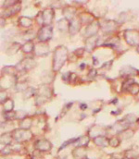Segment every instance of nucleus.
<instances>
[{
    "instance_id": "obj_1",
    "label": "nucleus",
    "mask_w": 139,
    "mask_h": 159,
    "mask_svg": "<svg viewBox=\"0 0 139 159\" xmlns=\"http://www.w3.org/2000/svg\"><path fill=\"white\" fill-rule=\"evenodd\" d=\"M68 58V50L65 46L59 45L54 51L53 56V70L54 71H59L65 64Z\"/></svg>"
},
{
    "instance_id": "obj_2",
    "label": "nucleus",
    "mask_w": 139,
    "mask_h": 159,
    "mask_svg": "<svg viewBox=\"0 0 139 159\" xmlns=\"http://www.w3.org/2000/svg\"><path fill=\"white\" fill-rule=\"evenodd\" d=\"M36 98H35V103L37 106H40L44 103L47 102L51 95H52V89L49 88L47 85H42L39 90H37L36 93Z\"/></svg>"
},
{
    "instance_id": "obj_3",
    "label": "nucleus",
    "mask_w": 139,
    "mask_h": 159,
    "mask_svg": "<svg viewBox=\"0 0 139 159\" xmlns=\"http://www.w3.org/2000/svg\"><path fill=\"white\" fill-rule=\"evenodd\" d=\"M12 137L13 139L18 143H23L30 141L33 137L32 132H30L28 129H17L12 131Z\"/></svg>"
},
{
    "instance_id": "obj_4",
    "label": "nucleus",
    "mask_w": 139,
    "mask_h": 159,
    "mask_svg": "<svg viewBox=\"0 0 139 159\" xmlns=\"http://www.w3.org/2000/svg\"><path fill=\"white\" fill-rule=\"evenodd\" d=\"M123 37L126 43L132 46L139 44V32L137 30H126L123 33Z\"/></svg>"
},
{
    "instance_id": "obj_5",
    "label": "nucleus",
    "mask_w": 139,
    "mask_h": 159,
    "mask_svg": "<svg viewBox=\"0 0 139 159\" xmlns=\"http://www.w3.org/2000/svg\"><path fill=\"white\" fill-rule=\"evenodd\" d=\"M53 35V29L50 25H44L37 34V38L42 43H46Z\"/></svg>"
},
{
    "instance_id": "obj_6",
    "label": "nucleus",
    "mask_w": 139,
    "mask_h": 159,
    "mask_svg": "<svg viewBox=\"0 0 139 159\" xmlns=\"http://www.w3.org/2000/svg\"><path fill=\"white\" fill-rule=\"evenodd\" d=\"M39 17L41 18V23L44 25H50L54 18V10L52 8H46L44 11L40 12Z\"/></svg>"
},
{
    "instance_id": "obj_7",
    "label": "nucleus",
    "mask_w": 139,
    "mask_h": 159,
    "mask_svg": "<svg viewBox=\"0 0 139 159\" xmlns=\"http://www.w3.org/2000/svg\"><path fill=\"white\" fill-rule=\"evenodd\" d=\"M35 66V62L33 58L27 57L23 60H21L18 65L16 70H19L20 71H27L31 69H33Z\"/></svg>"
},
{
    "instance_id": "obj_8",
    "label": "nucleus",
    "mask_w": 139,
    "mask_h": 159,
    "mask_svg": "<svg viewBox=\"0 0 139 159\" xmlns=\"http://www.w3.org/2000/svg\"><path fill=\"white\" fill-rule=\"evenodd\" d=\"M49 52V46L46 43H38L36 44H35V50L34 53L35 56L38 57H45L48 54Z\"/></svg>"
},
{
    "instance_id": "obj_9",
    "label": "nucleus",
    "mask_w": 139,
    "mask_h": 159,
    "mask_svg": "<svg viewBox=\"0 0 139 159\" xmlns=\"http://www.w3.org/2000/svg\"><path fill=\"white\" fill-rule=\"evenodd\" d=\"M100 29L104 34H111L117 29V22L114 20H106L100 23Z\"/></svg>"
},
{
    "instance_id": "obj_10",
    "label": "nucleus",
    "mask_w": 139,
    "mask_h": 159,
    "mask_svg": "<svg viewBox=\"0 0 139 159\" xmlns=\"http://www.w3.org/2000/svg\"><path fill=\"white\" fill-rule=\"evenodd\" d=\"M99 30H100V23L98 21H93L92 23H90L89 25L86 26L85 35L86 36V38L93 37L97 34V32Z\"/></svg>"
},
{
    "instance_id": "obj_11",
    "label": "nucleus",
    "mask_w": 139,
    "mask_h": 159,
    "mask_svg": "<svg viewBox=\"0 0 139 159\" xmlns=\"http://www.w3.org/2000/svg\"><path fill=\"white\" fill-rule=\"evenodd\" d=\"M35 147L39 150V151H42V152H47V151H50L51 148H52V144L51 143L46 140V139H41V140H38L35 142Z\"/></svg>"
},
{
    "instance_id": "obj_12",
    "label": "nucleus",
    "mask_w": 139,
    "mask_h": 159,
    "mask_svg": "<svg viewBox=\"0 0 139 159\" xmlns=\"http://www.w3.org/2000/svg\"><path fill=\"white\" fill-rule=\"evenodd\" d=\"M21 10V3L19 2H14L11 6L6 7L4 10V16L6 17H10L16 13H18Z\"/></svg>"
},
{
    "instance_id": "obj_13",
    "label": "nucleus",
    "mask_w": 139,
    "mask_h": 159,
    "mask_svg": "<svg viewBox=\"0 0 139 159\" xmlns=\"http://www.w3.org/2000/svg\"><path fill=\"white\" fill-rule=\"evenodd\" d=\"M81 25H82V22H81L80 19L74 18V19L71 20H70V29H69L70 34H75L77 32H79V30L81 29Z\"/></svg>"
},
{
    "instance_id": "obj_14",
    "label": "nucleus",
    "mask_w": 139,
    "mask_h": 159,
    "mask_svg": "<svg viewBox=\"0 0 139 159\" xmlns=\"http://www.w3.org/2000/svg\"><path fill=\"white\" fill-rule=\"evenodd\" d=\"M120 73H121L122 76H137L139 72L138 70H136L135 68L127 66V67H123L121 70Z\"/></svg>"
},
{
    "instance_id": "obj_15",
    "label": "nucleus",
    "mask_w": 139,
    "mask_h": 159,
    "mask_svg": "<svg viewBox=\"0 0 139 159\" xmlns=\"http://www.w3.org/2000/svg\"><path fill=\"white\" fill-rule=\"evenodd\" d=\"M89 141H90V138L88 135H83V136H80L79 138L75 139L74 144L77 147H85L89 143Z\"/></svg>"
},
{
    "instance_id": "obj_16",
    "label": "nucleus",
    "mask_w": 139,
    "mask_h": 159,
    "mask_svg": "<svg viewBox=\"0 0 139 159\" xmlns=\"http://www.w3.org/2000/svg\"><path fill=\"white\" fill-rule=\"evenodd\" d=\"M94 143L97 145V146H100V147H106L109 144V140L102 135V136H97L95 138H94Z\"/></svg>"
},
{
    "instance_id": "obj_17",
    "label": "nucleus",
    "mask_w": 139,
    "mask_h": 159,
    "mask_svg": "<svg viewBox=\"0 0 139 159\" xmlns=\"http://www.w3.org/2000/svg\"><path fill=\"white\" fill-rule=\"evenodd\" d=\"M58 28L61 31V32H66L69 31L70 29V21L67 19H61L60 20H58Z\"/></svg>"
},
{
    "instance_id": "obj_18",
    "label": "nucleus",
    "mask_w": 139,
    "mask_h": 159,
    "mask_svg": "<svg viewBox=\"0 0 139 159\" xmlns=\"http://www.w3.org/2000/svg\"><path fill=\"white\" fill-rule=\"evenodd\" d=\"M63 14L65 16V19H67V20H69V19L72 20V19L75 18L74 16L76 14V9L73 8V7H66V8L63 9Z\"/></svg>"
},
{
    "instance_id": "obj_19",
    "label": "nucleus",
    "mask_w": 139,
    "mask_h": 159,
    "mask_svg": "<svg viewBox=\"0 0 139 159\" xmlns=\"http://www.w3.org/2000/svg\"><path fill=\"white\" fill-rule=\"evenodd\" d=\"M19 23L21 26H22L24 28H28L33 25V20L29 17H20Z\"/></svg>"
},
{
    "instance_id": "obj_20",
    "label": "nucleus",
    "mask_w": 139,
    "mask_h": 159,
    "mask_svg": "<svg viewBox=\"0 0 139 159\" xmlns=\"http://www.w3.org/2000/svg\"><path fill=\"white\" fill-rule=\"evenodd\" d=\"M3 111L4 113H7V112H11L13 110V107H14V103L11 99L7 98L3 104Z\"/></svg>"
},
{
    "instance_id": "obj_21",
    "label": "nucleus",
    "mask_w": 139,
    "mask_h": 159,
    "mask_svg": "<svg viewBox=\"0 0 139 159\" xmlns=\"http://www.w3.org/2000/svg\"><path fill=\"white\" fill-rule=\"evenodd\" d=\"M79 19H80L82 23H86L87 25H89L90 23H92L94 21V17L90 13H83V14H81Z\"/></svg>"
},
{
    "instance_id": "obj_22",
    "label": "nucleus",
    "mask_w": 139,
    "mask_h": 159,
    "mask_svg": "<svg viewBox=\"0 0 139 159\" xmlns=\"http://www.w3.org/2000/svg\"><path fill=\"white\" fill-rule=\"evenodd\" d=\"M32 124H33V120L30 118H25V119H21L20 121V129H28L32 127Z\"/></svg>"
},
{
    "instance_id": "obj_23",
    "label": "nucleus",
    "mask_w": 139,
    "mask_h": 159,
    "mask_svg": "<svg viewBox=\"0 0 139 159\" xmlns=\"http://www.w3.org/2000/svg\"><path fill=\"white\" fill-rule=\"evenodd\" d=\"M96 42H97V38H95V36L86 38V47L87 48L88 51H91V50L94 49V47L96 45Z\"/></svg>"
},
{
    "instance_id": "obj_24",
    "label": "nucleus",
    "mask_w": 139,
    "mask_h": 159,
    "mask_svg": "<svg viewBox=\"0 0 139 159\" xmlns=\"http://www.w3.org/2000/svg\"><path fill=\"white\" fill-rule=\"evenodd\" d=\"M21 50L24 53H32L35 50V44L32 41H28L26 42L22 46H21Z\"/></svg>"
},
{
    "instance_id": "obj_25",
    "label": "nucleus",
    "mask_w": 139,
    "mask_h": 159,
    "mask_svg": "<svg viewBox=\"0 0 139 159\" xmlns=\"http://www.w3.org/2000/svg\"><path fill=\"white\" fill-rule=\"evenodd\" d=\"M73 153H77V156H74L76 159H86V153L85 147H77Z\"/></svg>"
},
{
    "instance_id": "obj_26",
    "label": "nucleus",
    "mask_w": 139,
    "mask_h": 159,
    "mask_svg": "<svg viewBox=\"0 0 139 159\" xmlns=\"http://www.w3.org/2000/svg\"><path fill=\"white\" fill-rule=\"evenodd\" d=\"M12 134L11 133H4L1 135L0 139H1V143H4L5 146L7 145H9L10 143H11V140H12Z\"/></svg>"
},
{
    "instance_id": "obj_27",
    "label": "nucleus",
    "mask_w": 139,
    "mask_h": 159,
    "mask_svg": "<svg viewBox=\"0 0 139 159\" xmlns=\"http://www.w3.org/2000/svg\"><path fill=\"white\" fill-rule=\"evenodd\" d=\"M120 135L122 136L123 139H129L134 135V130L130 129H126L123 131L120 132Z\"/></svg>"
},
{
    "instance_id": "obj_28",
    "label": "nucleus",
    "mask_w": 139,
    "mask_h": 159,
    "mask_svg": "<svg viewBox=\"0 0 139 159\" xmlns=\"http://www.w3.org/2000/svg\"><path fill=\"white\" fill-rule=\"evenodd\" d=\"M128 92L131 93V94H133V95H136V94H137L139 93V84L138 83H137V82H134L129 88H128Z\"/></svg>"
},
{
    "instance_id": "obj_29",
    "label": "nucleus",
    "mask_w": 139,
    "mask_h": 159,
    "mask_svg": "<svg viewBox=\"0 0 139 159\" xmlns=\"http://www.w3.org/2000/svg\"><path fill=\"white\" fill-rule=\"evenodd\" d=\"M120 139L118 137H112L109 139V145L112 147H118L120 145Z\"/></svg>"
},
{
    "instance_id": "obj_30",
    "label": "nucleus",
    "mask_w": 139,
    "mask_h": 159,
    "mask_svg": "<svg viewBox=\"0 0 139 159\" xmlns=\"http://www.w3.org/2000/svg\"><path fill=\"white\" fill-rule=\"evenodd\" d=\"M35 93H37V91H35V89L29 87V88H27V90L24 92V93H25V97H27V98L32 97Z\"/></svg>"
},
{
    "instance_id": "obj_31",
    "label": "nucleus",
    "mask_w": 139,
    "mask_h": 159,
    "mask_svg": "<svg viewBox=\"0 0 139 159\" xmlns=\"http://www.w3.org/2000/svg\"><path fill=\"white\" fill-rule=\"evenodd\" d=\"M4 117L7 120H12V119H16V112L11 111V112H7V113H4Z\"/></svg>"
},
{
    "instance_id": "obj_32",
    "label": "nucleus",
    "mask_w": 139,
    "mask_h": 159,
    "mask_svg": "<svg viewBox=\"0 0 139 159\" xmlns=\"http://www.w3.org/2000/svg\"><path fill=\"white\" fill-rule=\"evenodd\" d=\"M135 81H134V80L133 79H128L127 80H125L123 83V90H128V88L134 83Z\"/></svg>"
},
{
    "instance_id": "obj_33",
    "label": "nucleus",
    "mask_w": 139,
    "mask_h": 159,
    "mask_svg": "<svg viewBox=\"0 0 139 159\" xmlns=\"http://www.w3.org/2000/svg\"><path fill=\"white\" fill-rule=\"evenodd\" d=\"M26 118V113L24 111H17L16 112V119H23Z\"/></svg>"
},
{
    "instance_id": "obj_34",
    "label": "nucleus",
    "mask_w": 139,
    "mask_h": 159,
    "mask_svg": "<svg viewBox=\"0 0 139 159\" xmlns=\"http://www.w3.org/2000/svg\"><path fill=\"white\" fill-rule=\"evenodd\" d=\"M17 89H19V91H26L27 90V86L24 82H19L17 84Z\"/></svg>"
},
{
    "instance_id": "obj_35",
    "label": "nucleus",
    "mask_w": 139,
    "mask_h": 159,
    "mask_svg": "<svg viewBox=\"0 0 139 159\" xmlns=\"http://www.w3.org/2000/svg\"><path fill=\"white\" fill-rule=\"evenodd\" d=\"M97 75V72H96V70L95 69H91L88 72V77L89 78H95V76Z\"/></svg>"
},
{
    "instance_id": "obj_36",
    "label": "nucleus",
    "mask_w": 139,
    "mask_h": 159,
    "mask_svg": "<svg viewBox=\"0 0 139 159\" xmlns=\"http://www.w3.org/2000/svg\"><path fill=\"white\" fill-rule=\"evenodd\" d=\"M10 152H11V147H10L9 145H7V146H5V148L2 150V155H3V154H4V155H8Z\"/></svg>"
},
{
    "instance_id": "obj_37",
    "label": "nucleus",
    "mask_w": 139,
    "mask_h": 159,
    "mask_svg": "<svg viewBox=\"0 0 139 159\" xmlns=\"http://www.w3.org/2000/svg\"><path fill=\"white\" fill-rule=\"evenodd\" d=\"M112 62H113L112 60H109V62H105V63L102 65L101 68H102V69H107V70H108V69H110V67H111V65H112Z\"/></svg>"
},
{
    "instance_id": "obj_38",
    "label": "nucleus",
    "mask_w": 139,
    "mask_h": 159,
    "mask_svg": "<svg viewBox=\"0 0 139 159\" xmlns=\"http://www.w3.org/2000/svg\"><path fill=\"white\" fill-rule=\"evenodd\" d=\"M80 107H81L82 109H86V108L87 107V106H86V105H85V104H82V106H81Z\"/></svg>"
},
{
    "instance_id": "obj_39",
    "label": "nucleus",
    "mask_w": 139,
    "mask_h": 159,
    "mask_svg": "<svg viewBox=\"0 0 139 159\" xmlns=\"http://www.w3.org/2000/svg\"><path fill=\"white\" fill-rule=\"evenodd\" d=\"M93 59H94V65H96V64H97V63H98V62H97V61H96V60H97V59H96V58H95V57H93Z\"/></svg>"
},
{
    "instance_id": "obj_40",
    "label": "nucleus",
    "mask_w": 139,
    "mask_h": 159,
    "mask_svg": "<svg viewBox=\"0 0 139 159\" xmlns=\"http://www.w3.org/2000/svg\"><path fill=\"white\" fill-rule=\"evenodd\" d=\"M85 66H86V65H85V64H83V65H81V69H82V70H83V69H84V67H85Z\"/></svg>"
},
{
    "instance_id": "obj_41",
    "label": "nucleus",
    "mask_w": 139,
    "mask_h": 159,
    "mask_svg": "<svg viewBox=\"0 0 139 159\" xmlns=\"http://www.w3.org/2000/svg\"><path fill=\"white\" fill-rule=\"evenodd\" d=\"M137 53H139V44L137 45Z\"/></svg>"
},
{
    "instance_id": "obj_42",
    "label": "nucleus",
    "mask_w": 139,
    "mask_h": 159,
    "mask_svg": "<svg viewBox=\"0 0 139 159\" xmlns=\"http://www.w3.org/2000/svg\"><path fill=\"white\" fill-rule=\"evenodd\" d=\"M138 120H139V119H138Z\"/></svg>"
}]
</instances>
